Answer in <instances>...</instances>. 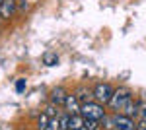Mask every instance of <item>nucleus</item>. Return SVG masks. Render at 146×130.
I'll list each match as a JSON object with an SVG mask.
<instances>
[{"label":"nucleus","instance_id":"obj_1","mask_svg":"<svg viewBox=\"0 0 146 130\" xmlns=\"http://www.w3.org/2000/svg\"><path fill=\"white\" fill-rule=\"evenodd\" d=\"M133 101V91L129 89V87H115V91H113V97L111 101L107 103V107L111 109V113H121L125 107H127V103H131Z\"/></svg>","mask_w":146,"mask_h":130},{"label":"nucleus","instance_id":"obj_2","mask_svg":"<svg viewBox=\"0 0 146 130\" xmlns=\"http://www.w3.org/2000/svg\"><path fill=\"white\" fill-rule=\"evenodd\" d=\"M113 91H115V87L111 84H107V82H98L96 86L92 87V93H94V99L101 103V105H107L113 97Z\"/></svg>","mask_w":146,"mask_h":130},{"label":"nucleus","instance_id":"obj_3","mask_svg":"<svg viewBox=\"0 0 146 130\" xmlns=\"http://www.w3.org/2000/svg\"><path fill=\"white\" fill-rule=\"evenodd\" d=\"M80 115L84 117V119H96L100 120L103 115H105V109L101 103H98L96 99H92V101H86V103H82V107H80Z\"/></svg>","mask_w":146,"mask_h":130},{"label":"nucleus","instance_id":"obj_4","mask_svg":"<svg viewBox=\"0 0 146 130\" xmlns=\"http://www.w3.org/2000/svg\"><path fill=\"white\" fill-rule=\"evenodd\" d=\"M113 124H115V130H136V119L125 115L123 111L113 113Z\"/></svg>","mask_w":146,"mask_h":130},{"label":"nucleus","instance_id":"obj_5","mask_svg":"<svg viewBox=\"0 0 146 130\" xmlns=\"http://www.w3.org/2000/svg\"><path fill=\"white\" fill-rule=\"evenodd\" d=\"M16 12H18V4H16V0H4V2H0V20L10 22Z\"/></svg>","mask_w":146,"mask_h":130},{"label":"nucleus","instance_id":"obj_6","mask_svg":"<svg viewBox=\"0 0 146 130\" xmlns=\"http://www.w3.org/2000/svg\"><path fill=\"white\" fill-rule=\"evenodd\" d=\"M80 107H82V101L78 99V95H76V93H68L62 109H64L66 113H70V115H76V113H80Z\"/></svg>","mask_w":146,"mask_h":130},{"label":"nucleus","instance_id":"obj_7","mask_svg":"<svg viewBox=\"0 0 146 130\" xmlns=\"http://www.w3.org/2000/svg\"><path fill=\"white\" fill-rule=\"evenodd\" d=\"M66 89L62 86L55 87V89H51V93H49V103H53V105H58V107H62L64 105V101H66Z\"/></svg>","mask_w":146,"mask_h":130},{"label":"nucleus","instance_id":"obj_8","mask_svg":"<svg viewBox=\"0 0 146 130\" xmlns=\"http://www.w3.org/2000/svg\"><path fill=\"white\" fill-rule=\"evenodd\" d=\"M56 119H58V126H60V130H68L70 113H66L64 109H60V111H58V115H56Z\"/></svg>","mask_w":146,"mask_h":130},{"label":"nucleus","instance_id":"obj_9","mask_svg":"<svg viewBox=\"0 0 146 130\" xmlns=\"http://www.w3.org/2000/svg\"><path fill=\"white\" fill-rule=\"evenodd\" d=\"M84 126V117L76 113V115H70V122H68V130H76Z\"/></svg>","mask_w":146,"mask_h":130},{"label":"nucleus","instance_id":"obj_10","mask_svg":"<svg viewBox=\"0 0 146 130\" xmlns=\"http://www.w3.org/2000/svg\"><path fill=\"white\" fill-rule=\"evenodd\" d=\"M125 115H129V117H133V119H138V101H131V103H127V107L123 109Z\"/></svg>","mask_w":146,"mask_h":130},{"label":"nucleus","instance_id":"obj_11","mask_svg":"<svg viewBox=\"0 0 146 130\" xmlns=\"http://www.w3.org/2000/svg\"><path fill=\"white\" fill-rule=\"evenodd\" d=\"M100 126L103 130H115V124H113V115H107V113H105V115L100 119Z\"/></svg>","mask_w":146,"mask_h":130},{"label":"nucleus","instance_id":"obj_12","mask_svg":"<svg viewBox=\"0 0 146 130\" xmlns=\"http://www.w3.org/2000/svg\"><path fill=\"white\" fill-rule=\"evenodd\" d=\"M51 119H53V117H49V115H47L45 111H43V113H41V115L37 117V130H45Z\"/></svg>","mask_w":146,"mask_h":130},{"label":"nucleus","instance_id":"obj_13","mask_svg":"<svg viewBox=\"0 0 146 130\" xmlns=\"http://www.w3.org/2000/svg\"><path fill=\"white\" fill-rule=\"evenodd\" d=\"M43 64H45V66H56V64H58V54L47 53L45 56H43Z\"/></svg>","mask_w":146,"mask_h":130},{"label":"nucleus","instance_id":"obj_14","mask_svg":"<svg viewBox=\"0 0 146 130\" xmlns=\"http://www.w3.org/2000/svg\"><path fill=\"white\" fill-rule=\"evenodd\" d=\"M76 95H78V99L82 101V103H86V101H92L94 99V93H88L86 91V87H78V91H76Z\"/></svg>","mask_w":146,"mask_h":130},{"label":"nucleus","instance_id":"obj_15","mask_svg":"<svg viewBox=\"0 0 146 130\" xmlns=\"http://www.w3.org/2000/svg\"><path fill=\"white\" fill-rule=\"evenodd\" d=\"M84 126L88 130H98L100 128V120H96V119H84Z\"/></svg>","mask_w":146,"mask_h":130},{"label":"nucleus","instance_id":"obj_16","mask_svg":"<svg viewBox=\"0 0 146 130\" xmlns=\"http://www.w3.org/2000/svg\"><path fill=\"white\" fill-rule=\"evenodd\" d=\"M138 120H146V101H138Z\"/></svg>","mask_w":146,"mask_h":130},{"label":"nucleus","instance_id":"obj_17","mask_svg":"<svg viewBox=\"0 0 146 130\" xmlns=\"http://www.w3.org/2000/svg\"><path fill=\"white\" fill-rule=\"evenodd\" d=\"M45 113L49 115V117H56L58 115V105H53V103H49L45 109Z\"/></svg>","mask_w":146,"mask_h":130},{"label":"nucleus","instance_id":"obj_18","mask_svg":"<svg viewBox=\"0 0 146 130\" xmlns=\"http://www.w3.org/2000/svg\"><path fill=\"white\" fill-rule=\"evenodd\" d=\"M25 86H27V82H25L23 78L16 80V91H18V93H23V91H25Z\"/></svg>","mask_w":146,"mask_h":130},{"label":"nucleus","instance_id":"obj_19","mask_svg":"<svg viewBox=\"0 0 146 130\" xmlns=\"http://www.w3.org/2000/svg\"><path fill=\"white\" fill-rule=\"evenodd\" d=\"M45 130H60V126H58V119H56V117H53V119L49 120V124H47Z\"/></svg>","mask_w":146,"mask_h":130},{"label":"nucleus","instance_id":"obj_20","mask_svg":"<svg viewBox=\"0 0 146 130\" xmlns=\"http://www.w3.org/2000/svg\"><path fill=\"white\" fill-rule=\"evenodd\" d=\"M16 4H18V12H22V14L27 12V2L25 0H16Z\"/></svg>","mask_w":146,"mask_h":130},{"label":"nucleus","instance_id":"obj_21","mask_svg":"<svg viewBox=\"0 0 146 130\" xmlns=\"http://www.w3.org/2000/svg\"><path fill=\"white\" fill-rule=\"evenodd\" d=\"M136 130H146V120H138L136 122Z\"/></svg>","mask_w":146,"mask_h":130},{"label":"nucleus","instance_id":"obj_22","mask_svg":"<svg viewBox=\"0 0 146 130\" xmlns=\"http://www.w3.org/2000/svg\"><path fill=\"white\" fill-rule=\"evenodd\" d=\"M76 130H88V128H86V126H82V128H76Z\"/></svg>","mask_w":146,"mask_h":130},{"label":"nucleus","instance_id":"obj_23","mask_svg":"<svg viewBox=\"0 0 146 130\" xmlns=\"http://www.w3.org/2000/svg\"><path fill=\"white\" fill-rule=\"evenodd\" d=\"M0 2H4V0H0Z\"/></svg>","mask_w":146,"mask_h":130}]
</instances>
